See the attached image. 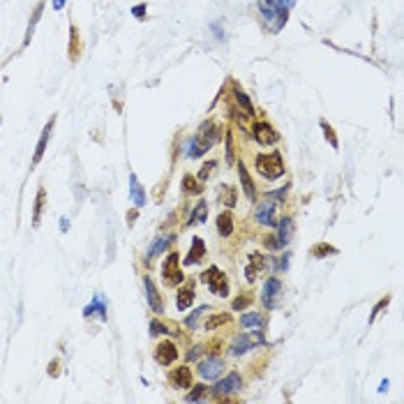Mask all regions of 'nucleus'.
Segmentation results:
<instances>
[{"label": "nucleus", "instance_id": "obj_46", "mask_svg": "<svg viewBox=\"0 0 404 404\" xmlns=\"http://www.w3.org/2000/svg\"><path fill=\"white\" fill-rule=\"evenodd\" d=\"M65 3H67V0H53V10H56V12H60L63 7H65Z\"/></svg>", "mask_w": 404, "mask_h": 404}, {"label": "nucleus", "instance_id": "obj_29", "mask_svg": "<svg viewBox=\"0 0 404 404\" xmlns=\"http://www.w3.org/2000/svg\"><path fill=\"white\" fill-rule=\"evenodd\" d=\"M233 97H236V102L240 104L243 109H245V113H247V116H252V113H254V107H252L250 97H247V95L243 93V90L238 88V86H236V88H233Z\"/></svg>", "mask_w": 404, "mask_h": 404}, {"label": "nucleus", "instance_id": "obj_3", "mask_svg": "<svg viewBox=\"0 0 404 404\" xmlns=\"http://www.w3.org/2000/svg\"><path fill=\"white\" fill-rule=\"evenodd\" d=\"M293 233H296V224H293V219L284 217L282 222H277V236L266 238V245H268L270 250H282V247H287L289 243H291Z\"/></svg>", "mask_w": 404, "mask_h": 404}, {"label": "nucleus", "instance_id": "obj_10", "mask_svg": "<svg viewBox=\"0 0 404 404\" xmlns=\"http://www.w3.org/2000/svg\"><path fill=\"white\" fill-rule=\"evenodd\" d=\"M178 358V349L173 342H159L157 349H155V360L159 362V365H171L173 360Z\"/></svg>", "mask_w": 404, "mask_h": 404}, {"label": "nucleus", "instance_id": "obj_27", "mask_svg": "<svg viewBox=\"0 0 404 404\" xmlns=\"http://www.w3.org/2000/svg\"><path fill=\"white\" fill-rule=\"evenodd\" d=\"M217 231L222 233L224 238H229L233 233V217H231V213H224V215H219V217H217Z\"/></svg>", "mask_w": 404, "mask_h": 404}, {"label": "nucleus", "instance_id": "obj_25", "mask_svg": "<svg viewBox=\"0 0 404 404\" xmlns=\"http://www.w3.org/2000/svg\"><path fill=\"white\" fill-rule=\"evenodd\" d=\"M199 136H201V139H206L210 146H213L215 141L219 139V130H217V125H215V123H204V125H201Z\"/></svg>", "mask_w": 404, "mask_h": 404}, {"label": "nucleus", "instance_id": "obj_28", "mask_svg": "<svg viewBox=\"0 0 404 404\" xmlns=\"http://www.w3.org/2000/svg\"><path fill=\"white\" fill-rule=\"evenodd\" d=\"M206 217H208V206H206L204 201H201V204L194 208V213H192V217H190V222H187V227H196V224L206 222Z\"/></svg>", "mask_w": 404, "mask_h": 404}, {"label": "nucleus", "instance_id": "obj_7", "mask_svg": "<svg viewBox=\"0 0 404 404\" xmlns=\"http://www.w3.org/2000/svg\"><path fill=\"white\" fill-rule=\"evenodd\" d=\"M279 293H282V282H279L277 277L266 279L264 291H261V302H264V307L275 310V307H277V302H279Z\"/></svg>", "mask_w": 404, "mask_h": 404}, {"label": "nucleus", "instance_id": "obj_39", "mask_svg": "<svg viewBox=\"0 0 404 404\" xmlns=\"http://www.w3.org/2000/svg\"><path fill=\"white\" fill-rule=\"evenodd\" d=\"M289 259H291V254H282L279 256V261H275V270H277V273H282V270H287L289 268Z\"/></svg>", "mask_w": 404, "mask_h": 404}, {"label": "nucleus", "instance_id": "obj_40", "mask_svg": "<svg viewBox=\"0 0 404 404\" xmlns=\"http://www.w3.org/2000/svg\"><path fill=\"white\" fill-rule=\"evenodd\" d=\"M227 164H233V136L227 132Z\"/></svg>", "mask_w": 404, "mask_h": 404}, {"label": "nucleus", "instance_id": "obj_30", "mask_svg": "<svg viewBox=\"0 0 404 404\" xmlns=\"http://www.w3.org/2000/svg\"><path fill=\"white\" fill-rule=\"evenodd\" d=\"M240 324L245 326V328H261V326H264V319H261L259 314H254V312H250V314H243Z\"/></svg>", "mask_w": 404, "mask_h": 404}, {"label": "nucleus", "instance_id": "obj_2", "mask_svg": "<svg viewBox=\"0 0 404 404\" xmlns=\"http://www.w3.org/2000/svg\"><path fill=\"white\" fill-rule=\"evenodd\" d=\"M256 169H259V173L264 178H268V180H275V178L284 176V164H282L279 153L259 155V157H256Z\"/></svg>", "mask_w": 404, "mask_h": 404}, {"label": "nucleus", "instance_id": "obj_17", "mask_svg": "<svg viewBox=\"0 0 404 404\" xmlns=\"http://www.w3.org/2000/svg\"><path fill=\"white\" fill-rule=\"evenodd\" d=\"M256 222L266 224V227L277 224V222H275V204H270V201L259 204V208H256Z\"/></svg>", "mask_w": 404, "mask_h": 404}, {"label": "nucleus", "instance_id": "obj_4", "mask_svg": "<svg viewBox=\"0 0 404 404\" xmlns=\"http://www.w3.org/2000/svg\"><path fill=\"white\" fill-rule=\"evenodd\" d=\"M162 277H164V284H167V287H178V284H183V279H185L180 273V256H178L176 252H171V254L167 256V261H164Z\"/></svg>", "mask_w": 404, "mask_h": 404}, {"label": "nucleus", "instance_id": "obj_24", "mask_svg": "<svg viewBox=\"0 0 404 404\" xmlns=\"http://www.w3.org/2000/svg\"><path fill=\"white\" fill-rule=\"evenodd\" d=\"M169 243H171V236H167V238H157V240L153 243V247H150L148 250V254H146V264H150V261L155 259V256H159L162 254V252H167V245Z\"/></svg>", "mask_w": 404, "mask_h": 404}, {"label": "nucleus", "instance_id": "obj_42", "mask_svg": "<svg viewBox=\"0 0 404 404\" xmlns=\"http://www.w3.org/2000/svg\"><path fill=\"white\" fill-rule=\"evenodd\" d=\"M201 353H204V347H201V344H196V347L192 349L190 353H187V360H196V358H199Z\"/></svg>", "mask_w": 404, "mask_h": 404}, {"label": "nucleus", "instance_id": "obj_5", "mask_svg": "<svg viewBox=\"0 0 404 404\" xmlns=\"http://www.w3.org/2000/svg\"><path fill=\"white\" fill-rule=\"evenodd\" d=\"M204 284L210 289L213 293H217V296H227L229 293V284H227V275L222 273V270L217 268V266H210L208 270L204 273Z\"/></svg>", "mask_w": 404, "mask_h": 404}, {"label": "nucleus", "instance_id": "obj_32", "mask_svg": "<svg viewBox=\"0 0 404 404\" xmlns=\"http://www.w3.org/2000/svg\"><path fill=\"white\" fill-rule=\"evenodd\" d=\"M227 321H229V314H215V316H210V319L206 321V326H204V328H206V330H215V328H217V326L227 324Z\"/></svg>", "mask_w": 404, "mask_h": 404}, {"label": "nucleus", "instance_id": "obj_18", "mask_svg": "<svg viewBox=\"0 0 404 404\" xmlns=\"http://www.w3.org/2000/svg\"><path fill=\"white\" fill-rule=\"evenodd\" d=\"M169 379H171L173 388H190L192 386V372L187 370V367H176Z\"/></svg>", "mask_w": 404, "mask_h": 404}, {"label": "nucleus", "instance_id": "obj_15", "mask_svg": "<svg viewBox=\"0 0 404 404\" xmlns=\"http://www.w3.org/2000/svg\"><path fill=\"white\" fill-rule=\"evenodd\" d=\"M254 344H256L254 337H250V335L240 333V335H236V337H233L231 347H229V353H231V356H240V353L250 351V349L254 347Z\"/></svg>", "mask_w": 404, "mask_h": 404}, {"label": "nucleus", "instance_id": "obj_35", "mask_svg": "<svg viewBox=\"0 0 404 404\" xmlns=\"http://www.w3.org/2000/svg\"><path fill=\"white\" fill-rule=\"evenodd\" d=\"M321 130H324V134H326V141H328L333 148H337V139H335V132L330 130V125L326 120H321Z\"/></svg>", "mask_w": 404, "mask_h": 404}, {"label": "nucleus", "instance_id": "obj_11", "mask_svg": "<svg viewBox=\"0 0 404 404\" xmlns=\"http://www.w3.org/2000/svg\"><path fill=\"white\" fill-rule=\"evenodd\" d=\"M206 150H210V144H208L206 139H201L199 134L192 136V139H187L185 146H183V153H185L187 157H192V159L201 157V155H204Z\"/></svg>", "mask_w": 404, "mask_h": 404}, {"label": "nucleus", "instance_id": "obj_6", "mask_svg": "<svg viewBox=\"0 0 404 404\" xmlns=\"http://www.w3.org/2000/svg\"><path fill=\"white\" fill-rule=\"evenodd\" d=\"M240 386H243L240 374H238V372H231V374H229L227 379L217 381V383H215L213 388H210V393H213V397H227V395H231V393H236V390H240Z\"/></svg>", "mask_w": 404, "mask_h": 404}, {"label": "nucleus", "instance_id": "obj_36", "mask_svg": "<svg viewBox=\"0 0 404 404\" xmlns=\"http://www.w3.org/2000/svg\"><path fill=\"white\" fill-rule=\"evenodd\" d=\"M215 169H217V162H208V164H204V169H201V171H199V180H201V183H204V180H208V178H210V173H213Z\"/></svg>", "mask_w": 404, "mask_h": 404}, {"label": "nucleus", "instance_id": "obj_9", "mask_svg": "<svg viewBox=\"0 0 404 404\" xmlns=\"http://www.w3.org/2000/svg\"><path fill=\"white\" fill-rule=\"evenodd\" d=\"M252 130H254V132H252V134H254V139L259 141L261 146H275L279 141V134L268 125V123H256Z\"/></svg>", "mask_w": 404, "mask_h": 404}, {"label": "nucleus", "instance_id": "obj_23", "mask_svg": "<svg viewBox=\"0 0 404 404\" xmlns=\"http://www.w3.org/2000/svg\"><path fill=\"white\" fill-rule=\"evenodd\" d=\"M44 204H47V190H44V187H39L37 196H35V208H33V227H35V229L39 227V219H42Z\"/></svg>", "mask_w": 404, "mask_h": 404}, {"label": "nucleus", "instance_id": "obj_19", "mask_svg": "<svg viewBox=\"0 0 404 404\" xmlns=\"http://www.w3.org/2000/svg\"><path fill=\"white\" fill-rule=\"evenodd\" d=\"M204 254H206V245H204V240H201V238H192V250L187 252V256H185V266H194V264H199V261L204 259Z\"/></svg>", "mask_w": 404, "mask_h": 404}, {"label": "nucleus", "instance_id": "obj_41", "mask_svg": "<svg viewBox=\"0 0 404 404\" xmlns=\"http://www.w3.org/2000/svg\"><path fill=\"white\" fill-rule=\"evenodd\" d=\"M250 302H252V296H250V293H245L243 298H236V300H233V310H243V307H247Z\"/></svg>", "mask_w": 404, "mask_h": 404}, {"label": "nucleus", "instance_id": "obj_22", "mask_svg": "<svg viewBox=\"0 0 404 404\" xmlns=\"http://www.w3.org/2000/svg\"><path fill=\"white\" fill-rule=\"evenodd\" d=\"M192 302H194V287H192L190 282L185 284V287L180 289V291H178V298H176V307L180 312H185L187 307L192 305Z\"/></svg>", "mask_w": 404, "mask_h": 404}, {"label": "nucleus", "instance_id": "obj_13", "mask_svg": "<svg viewBox=\"0 0 404 404\" xmlns=\"http://www.w3.org/2000/svg\"><path fill=\"white\" fill-rule=\"evenodd\" d=\"M266 266H268V259H266L264 254H259V252L250 254V264H247V268H245V277H247V282H254L256 275L264 273V270H266Z\"/></svg>", "mask_w": 404, "mask_h": 404}, {"label": "nucleus", "instance_id": "obj_8", "mask_svg": "<svg viewBox=\"0 0 404 404\" xmlns=\"http://www.w3.org/2000/svg\"><path fill=\"white\" fill-rule=\"evenodd\" d=\"M222 370H224L222 358L210 356V358H206V360L199 362V376H201V379H206V381L217 379V376L222 374Z\"/></svg>", "mask_w": 404, "mask_h": 404}, {"label": "nucleus", "instance_id": "obj_49", "mask_svg": "<svg viewBox=\"0 0 404 404\" xmlns=\"http://www.w3.org/2000/svg\"><path fill=\"white\" fill-rule=\"evenodd\" d=\"M60 229H63V231H67V229H70V219H67V217L60 219Z\"/></svg>", "mask_w": 404, "mask_h": 404}, {"label": "nucleus", "instance_id": "obj_37", "mask_svg": "<svg viewBox=\"0 0 404 404\" xmlns=\"http://www.w3.org/2000/svg\"><path fill=\"white\" fill-rule=\"evenodd\" d=\"M150 333H153V335H167V333H169V328L162 324V321L153 319V321H150Z\"/></svg>", "mask_w": 404, "mask_h": 404}, {"label": "nucleus", "instance_id": "obj_33", "mask_svg": "<svg viewBox=\"0 0 404 404\" xmlns=\"http://www.w3.org/2000/svg\"><path fill=\"white\" fill-rule=\"evenodd\" d=\"M192 388H194V390L187 395V402H199V399H204L206 393H208V388H206L204 383H201V386H192Z\"/></svg>", "mask_w": 404, "mask_h": 404}, {"label": "nucleus", "instance_id": "obj_20", "mask_svg": "<svg viewBox=\"0 0 404 404\" xmlns=\"http://www.w3.org/2000/svg\"><path fill=\"white\" fill-rule=\"evenodd\" d=\"M238 176H240V183H243V192L250 201H256V190H254V183H252L250 173H247L245 164H238Z\"/></svg>", "mask_w": 404, "mask_h": 404}, {"label": "nucleus", "instance_id": "obj_14", "mask_svg": "<svg viewBox=\"0 0 404 404\" xmlns=\"http://www.w3.org/2000/svg\"><path fill=\"white\" fill-rule=\"evenodd\" d=\"M144 289H146V298H148V305H150V310H153L155 314H162V312H164L162 298H159L157 289H155L153 279H150L148 275H146V277H144Z\"/></svg>", "mask_w": 404, "mask_h": 404}, {"label": "nucleus", "instance_id": "obj_1", "mask_svg": "<svg viewBox=\"0 0 404 404\" xmlns=\"http://www.w3.org/2000/svg\"><path fill=\"white\" fill-rule=\"evenodd\" d=\"M259 12H261V16H264L266 26H268L273 33L282 30V26L287 24L289 10L279 0H259Z\"/></svg>", "mask_w": 404, "mask_h": 404}, {"label": "nucleus", "instance_id": "obj_26", "mask_svg": "<svg viewBox=\"0 0 404 404\" xmlns=\"http://www.w3.org/2000/svg\"><path fill=\"white\" fill-rule=\"evenodd\" d=\"M183 190H185L187 194H201V192H204V185H201L199 178L185 173V178H183Z\"/></svg>", "mask_w": 404, "mask_h": 404}, {"label": "nucleus", "instance_id": "obj_34", "mask_svg": "<svg viewBox=\"0 0 404 404\" xmlns=\"http://www.w3.org/2000/svg\"><path fill=\"white\" fill-rule=\"evenodd\" d=\"M39 16H42V5H37V10L33 12V19H30V24H28V33H26V44L30 42V37H33V30H35V24L39 21Z\"/></svg>", "mask_w": 404, "mask_h": 404}, {"label": "nucleus", "instance_id": "obj_21", "mask_svg": "<svg viewBox=\"0 0 404 404\" xmlns=\"http://www.w3.org/2000/svg\"><path fill=\"white\" fill-rule=\"evenodd\" d=\"M93 314H97L102 321H107V302H104V298H102V296H97L93 302H90V305H86L84 316H86V319H90Z\"/></svg>", "mask_w": 404, "mask_h": 404}, {"label": "nucleus", "instance_id": "obj_44", "mask_svg": "<svg viewBox=\"0 0 404 404\" xmlns=\"http://www.w3.org/2000/svg\"><path fill=\"white\" fill-rule=\"evenodd\" d=\"M132 14H134L136 19H144V16H146V5H136L134 10H132Z\"/></svg>", "mask_w": 404, "mask_h": 404}, {"label": "nucleus", "instance_id": "obj_38", "mask_svg": "<svg viewBox=\"0 0 404 404\" xmlns=\"http://www.w3.org/2000/svg\"><path fill=\"white\" fill-rule=\"evenodd\" d=\"M326 254H335V247L319 245V247H314V250H312V256H316V259H321V256H326Z\"/></svg>", "mask_w": 404, "mask_h": 404}, {"label": "nucleus", "instance_id": "obj_43", "mask_svg": "<svg viewBox=\"0 0 404 404\" xmlns=\"http://www.w3.org/2000/svg\"><path fill=\"white\" fill-rule=\"evenodd\" d=\"M388 302H390V298H383V300H381V302H376V307H374V312H372V316H370V321H374V316H376V314H379V312H381V310H383V307H386V305H388Z\"/></svg>", "mask_w": 404, "mask_h": 404}, {"label": "nucleus", "instance_id": "obj_31", "mask_svg": "<svg viewBox=\"0 0 404 404\" xmlns=\"http://www.w3.org/2000/svg\"><path fill=\"white\" fill-rule=\"evenodd\" d=\"M208 310H210V307H208V305H204V307H199V310H194V312H192V314L187 316V321H185V324H187V328H192V330H194L196 326H199V319H201V316H204V312H208Z\"/></svg>", "mask_w": 404, "mask_h": 404}, {"label": "nucleus", "instance_id": "obj_12", "mask_svg": "<svg viewBox=\"0 0 404 404\" xmlns=\"http://www.w3.org/2000/svg\"><path fill=\"white\" fill-rule=\"evenodd\" d=\"M53 123H56V116L49 118V123L44 125L42 130V136H39L37 146H35V153H33V167H37V162L44 157V150H47V144H49V136H51V130H53Z\"/></svg>", "mask_w": 404, "mask_h": 404}, {"label": "nucleus", "instance_id": "obj_45", "mask_svg": "<svg viewBox=\"0 0 404 404\" xmlns=\"http://www.w3.org/2000/svg\"><path fill=\"white\" fill-rule=\"evenodd\" d=\"M58 367H60V365H58V360L51 362V365H49V376H58V374H60V370H58Z\"/></svg>", "mask_w": 404, "mask_h": 404}, {"label": "nucleus", "instance_id": "obj_16", "mask_svg": "<svg viewBox=\"0 0 404 404\" xmlns=\"http://www.w3.org/2000/svg\"><path fill=\"white\" fill-rule=\"evenodd\" d=\"M130 199H132V204H134L136 208L146 206V192H144V187H141L136 173H130Z\"/></svg>", "mask_w": 404, "mask_h": 404}, {"label": "nucleus", "instance_id": "obj_47", "mask_svg": "<svg viewBox=\"0 0 404 404\" xmlns=\"http://www.w3.org/2000/svg\"><path fill=\"white\" fill-rule=\"evenodd\" d=\"M213 30H215V35H217V39H224V30H219L217 24H213Z\"/></svg>", "mask_w": 404, "mask_h": 404}, {"label": "nucleus", "instance_id": "obj_48", "mask_svg": "<svg viewBox=\"0 0 404 404\" xmlns=\"http://www.w3.org/2000/svg\"><path fill=\"white\" fill-rule=\"evenodd\" d=\"M279 3H282V5H284V7H287V10H291V7H293V5H296L298 0H279Z\"/></svg>", "mask_w": 404, "mask_h": 404}, {"label": "nucleus", "instance_id": "obj_50", "mask_svg": "<svg viewBox=\"0 0 404 404\" xmlns=\"http://www.w3.org/2000/svg\"><path fill=\"white\" fill-rule=\"evenodd\" d=\"M0 123H3V118H0Z\"/></svg>", "mask_w": 404, "mask_h": 404}]
</instances>
